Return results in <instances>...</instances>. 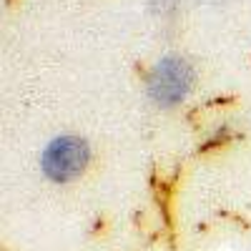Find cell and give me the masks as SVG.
Masks as SVG:
<instances>
[{"label": "cell", "instance_id": "cell-1", "mask_svg": "<svg viewBox=\"0 0 251 251\" xmlns=\"http://www.w3.org/2000/svg\"><path fill=\"white\" fill-rule=\"evenodd\" d=\"M88 158H91V149L83 138L58 136L46 146L43 156H40V169L48 178L63 183V181H73L75 176L86 171Z\"/></svg>", "mask_w": 251, "mask_h": 251}, {"label": "cell", "instance_id": "cell-2", "mask_svg": "<svg viewBox=\"0 0 251 251\" xmlns=\"http://www.w3.org/2000/svg\"><path fill=\"white\" fill-rule=\"evenodd\" d=\"M191 83H194L191 66L183 58L169 55L153 68L149 78V93L161 106H174V103L186 98V93L191 91Z\"/></svg>", "mask_w": 251, "mask_h": 251}]
</instances>
